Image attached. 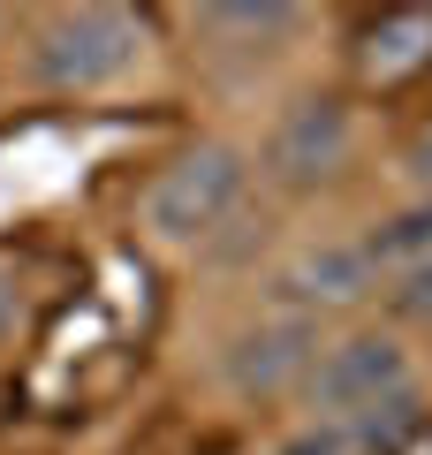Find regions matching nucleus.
Returning <instances> with one entry per match:
<instances>
[{"mask_svg":"<svg viewBox=\"0 0 432 455\" xmlns=\"http://www.w3.org/2000/svg\"><path fill=\"white\" fill-rule=\"evenodd\" d=\"M243 197H251V152L228 145V137H197V145H182L160 175L144 182L137 228H144L152 251L190 259V251H205L243 212Z\"/></svg>","mask_w":432,"mask_h":455,"instance_id":"1","label":"nucleus"},{"mask_svg":"<svg viewBox=\"0 0 432 455\" xmlns=\"http://www.w3.org/2000/svg\"><path fill=\"white\" fill-rule=\"evenodd\" d=\"M152 53L144 16L114 8V0H84V8H53L31 31V84L53 99H99L129 84Z\"/></svg>","mask_w":432,"mask_h":455,"instance_id":"2","label":"nucleus"},{"mask_svg":"<svg viewBox=\"0 0 432 455\" xmlns=\"http://www.w3.org/2000/svg\"><path fill=\"white\" fill-rule=\"evenodd\" d=\"M402 387H417L410 334H395V326H341V334L319 341V357H311L304 387H296V410H304V425H341Z\"/></svg>","mask_w":432,"mask_h":455,"instance_id":"3","label":"nucleus"},{"mask_svg":"<svg viewBox=\"0 0 432 455\" xmlns=\"http://www.w3.org/2000/svg\"><path fill=\"white\" fill-rule=\"evenodd\" d=\"M349 160H356V107L341 92H296L273 114L251 175H266L273 190H319V182H334Z\"/></svg>","mask_w":432,"mask_h":455,"instance_id":"4","label":"nucleus"},{"mask_svg":"<svg viewBox=\"0 0 432 455\" xmlns=\"http://www.w3.org/2000/svg\"><path fill=\"white\" fill-rule=\"evenodd\" d=\"M319 341H326V326H319V319L266 304L258 319H243L236 334L220 341L212 372H220V387L236 395V403H281V395L304 387L311 357H319Z\"/></svg>","mask_w":432,"mask_h":455,"instance_id":"5","label":"nucleus"},{"mask_svg":"<svg viewBox=\"0 0 432 455\" xmlns=\"http://www.w3.org/2000/svg\"><path fill=\"white\" fill-rule=\"evenodd\" d=\"M380 296V266H372L364 235H304L288 243L281 266H273V304L304 311V319H349Z\"/></svg>","mask_w":432,"mask_h":455,"instance_id":"6","label":"nucleus"},{"mask_svg":"<svg viewBox=\"0 0 432 455\" xmlns=\"http://www.w3.org/2000/svg\"><path fill=\"white\" fill-rule=\"evenodd\" d=\"M190 31L212 38V53H281L304 31V8L296 0H212L190 16Z\"/></svg>","mask_w":432,"mask_h":455,"instance_id":"7","label":"nucleus"},{"mask_svg":"<svg viewBox=\"0 0 432 455\" xmlns=\"http://www.w3.org/2000/svg\"><path fill=\"white\" fill-rule=\"evenodd\" d=\"M356 68H364V84H402V76H417V68H432V8H395V16H380L364 31V46H356Z\"/></svg>","mask_w":432,"mask_h":455,"instance_id":"8","label":"nucleus"},{"mask_svg":"<svg viewBox=\"0 0 432 455\" xmlns=\"http://www.w3.org/2000/svg\"><path fill=\"white\" fill-rule=\"evenodd\" d=\"M364 251H372V266H410V259H432V197H417V205H402L395 220H380L364 235Z\"/></svg>","mask_w":432,"mask_h":455,"instance_id":"9","label":"nucleus"},{"mask_svg":"<svg viewBox=\"0 0 432 455\" xmlns=\"http://www.w3.org/2000/svg\"><path fill=\"white\" fill-rule=\"evenodd\" d=\"M380 304H387V319H395V334H402V326H425V334H432V259L387 266V274H380Z\"/></svg>","mask_w":432,"mask_h":455,"instance_id":"10","label":"nucleus"},{"mask_svg":"<svg viewBox=\"0 0 432 455\" xmlns=\"http://www.w3.org/2000/svg\"><path fill=\"white\" fill-rule=\"evenodd\" d=\"M395 182L410 190V205H417V197H432V122H417V130L402 137V152H395Z\"/></svg>","mask_w":432,"mask_h":455,"instance_id":"11","label":"nucleus"},{"mask_svg":"<svg viewBox=\"0 0 432 455\" xmlns=\"http://www.w3.org/2000/svg\"><path fill=\"white\" fill-rule=\"evenodd\" d=\"M16 326H23V281L0 266V349H8V334H16Z\"/></svg>","mask_w":432,"mask_h":455,"instance_id":"12","label":"nucleus"}]
</instances>
